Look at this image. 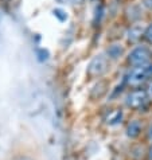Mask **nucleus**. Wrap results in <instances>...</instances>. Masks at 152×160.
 Instances as JSON below:
<instances>
[{"label":"nucleus","mask_w":152,"mask_h":160,"mask_svg":"<svg viewBox=\"0 0 152 160\" xmlns=\"http://www.w3.org/2000/svg\"><path fill=\"white\" fill-rule=\"evenodd\" d=\"M151 52L145 46H139L129 52L128 62L133 68H145L147 63L149 62Z\"/></svg>","instance_id":"1"},{"label":"nucleus","mask_w":152,"mask_h":160,"mask_svg":"<svg viewBox=\"0 0 152 160\" xmlns=\"http://www.w3.org/2000/svg\"><path fill=\"white\" fill-rule=\"evenodd\" d=\"M148 100H149V97L147 94V92L139 89V90H133L129 93L127 96V98H125V104L131 109H141L147 105Z\"/></svg>","instance_id":"2"},{"label":"nucleus","mask_w":152,"mask_h":160,"mask_svg":"<svg viewBox=\"0 0 152 160\" xmlns=\"http://www.w3.org/2000/svg\"><path fill=\"white\" fill-rule=\"evenodd\" d=\"M108 69V61L104 55H97L96 58H93L92 62L88 66V73L93 75V77H100L101 74H104Z\"/></svg>","instance_id":"3"},{"label":"nucleus","mask_w":152,"mask_h":160,"mask_svg":"<svg viewBox=\"0 0 152 160\" xmlns=\"http://www.w3.org/2000/svg\"><path fill=\"white\" fill-rule=\"evenodd\" d=\"M149 75L147 68H135L125 77V82H128L131 86H139L145 81V78Z\"/></svg>","instance_id":"4"},{"label":"nucleus","mask_w":152,"mask_h":160,"mask_svg":"<svg viewBox=\"0 0 152 160\" xmlns=\"http://www.w3.org/2000/svg\"><path fill=\"white\" fill-rule=\"evenodd\" d=\"M141 132V124L137 121V120H133L128 124L127 127V136L129 139H136V137L140 135Z\"/></svg>","instance_id":"5"},{"label":"nucleus","mask_w":152,"mask_h":160,"mask_svg":"<svg viewBox=\"0 0 152 160\" xmlns=\"http://www.w3.org/2000/svg\"><path fill=\"white\" fill-rule=\"evenodd\" d=\"M144 27L143 26H139V24H136V26H132L131 27V30L128 31V39L131 42H136L139 38L141 37V35H144Z\"/></svg>","instance_id":"6"},{"label":"nucleus","mask_w":152,"mask_h":160,"mask_svg":"<svg viewBox=\"0 0 152 160\" xmlns=\"http://www.w3.org/2000/svg\"><path fill=\"white\" fill-rule=\"evenodd\" d=\"M108 55L110 57V58H113V59H117L120 58V57L123 55V52H124V48L121 44H112V46H109L108 48Z\"/></svg>","instance_id":"7"},{"label":"nucleus","mask_w":152,"mask_h":160,"mask_svg":"<svg viewBox=\"0 0 152 160\" xmlns=\"http://www.w3.org/2000/svg\"><path fill=\"white\" fill-rule=\"evenodd\" d=\"M123 120V112L121 110H114V112H112L108 117V124L109 125H116V124L121 122Z\"/></svg>","instance_id":"8"},{"label":"nucleus","mask_w":152,"mask_h":160,"mask_svg":"<svg viewBox=\"0 0 152 160\" xmlns=\"http://www.w3.org/2000/svg\"><path fill=\"white\" fill-rule=\"evenodd\" d=\"M53 12H54V15H55L61 22H63V20L68 19V15H66V12H65L63 10H61V8H57V10H54Z\"/></svg>","instance_id":"9"},{"label":"nucleus","mask_w":152,"mask_h":160,"mask_svg":"<svg viewBox=\"0 0 152 160\" xmlns=\"http://www.w3.org/2000/svg\"><path fill=\"white\" fill-rule=\"evenodd\" d=\"M144 37H145L147 41L152 43V24L148 26V27L145 28V31H144Z\"/></svg>","instance_id":"10"},{"label":"nucleus","mask_w":152,"mask_h":160,"mask_svg":"<svg viewBox=\"0 0 152 160\" xmlns=\"http://www.w3.org/2000/svg\"><path fill=\"white\" fill-rule=\"evenodd\" d=\"M147 94H148V97H149V98H152V82L149 83L148 89H147Z\"/></svg>","instance_id":"11"},{"label":"nucleus","mask_w":152,"mask_h":160,"mask_svg":"<svg viewBox=\"0 0 152 160\" xmlns=\"http://www.w3.org/2000/svg\"><path fill=\"white\" fill-rule=\"evenodd\" d=\"M148 160H152V145L149 147V151H148Z\"/></svg>","instance_id":"12"},{"label":"nucleus","mask_w":152,"mask_h":160,"mask_svg":"<svg viewBox=\"0 0 152 160\" xmlns=\"http://www.w3.org/2000/svg\"><path fill=\"white\" fill-rule=\"evenodd\" d=\"M148 136H149L151 139H152V125L149 127V132H148Z\"/></svg>","instance_id":"13"},{"label":"nucleus","mask_w":152,"mask_h":160,"mask_svg":"<svg viewBox=\"0 0 152 160\" xmlns=\"http://www.w3.org/2000/svg\"><path fill=\"white\" fill-rule=\"evenodd\" d=\"M19 160H31V159H28V158H22V159H19Z\"/></svg>","instance_id":"14"}]
</instances>
